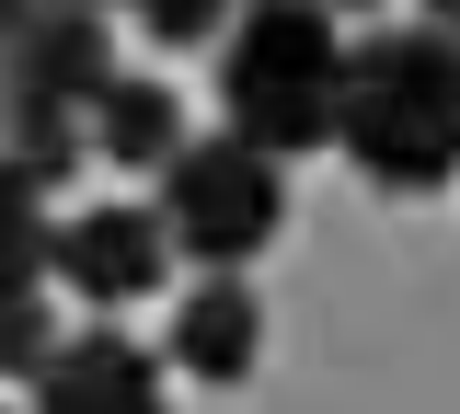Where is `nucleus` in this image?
Returning a JSON list of instances; mask_svg holds the SVG:
<instances>
[{
    "mask_svg": "<svg viewBox=\"0 0 460 414\" xmlns=\"http://www.w3.org/2000/svg\"><path fill=\"white\" fill-rule=\"evenodd\" d=\"M323 12H345V0H323Z\"/></svg>",
    "mask_w": 460,
    "mask_h": 414,
    "instance_id": "14",
    "label": "nucleus"
},
{
    "mask_svg": "<svg viewBox=\"0 0 460 414\" xmlns=\"http://www.w3.org/2000/svg\"><path fill=\"white\" fill-rule=\"evenodd\" d=\"M93 12H104V0H93Z\"/></svg>",
    "mask_w": 460,
    "mask_h": 414,
    "instance_id": "16",
    "label": "nucleus"
},
{
    "mask_svg": "<svg viewBox=\"0 0 460 414\" xmlns=\"http://www.w3.org/2000/svg\"><path fill=\"white\" fill-rule=\"evenodd\" d=\"M426 23H438V35H460V0H426Z\"/></svg>",
    "mask_w": 460,
    "mask_h": 414,
    "instance_id": "12",
    "label": "nucleus"
},
{
    "mask_svg": "<svg viewBox=\"0 0 460 414\" xmlns=\"http://www.w3.org/2000/svg\"><path fill=\"white\" fill-rule=\"evenodd\" d=\"M47 277H69L93 311L150 299V288L172 277V231H162V207H127V196H104V207L58 219V265H47Z\"/></svg>",
    "mask_w": 460,
    "mask_h": 414,
    "instance_id": "5",
    "label": "nucleus"
},
{
    "mask_svg": "<svg viewBox=\"0 0 460 414\" xmlns=\"http://www.w3.org/2000/svg\"><path fill=\"white\" fill-rule=\"evenodd\" d=\"M23 12H35V0H0V35H12V23H23Z\"/></svg>",
    "mask_w": 460,
    "mask_h": 414,
    "instance_id": "13",
    "label": "nucleus"
},
{
    "mask_svg": "<svg viewBox=\"0 0 460 414\" xmlns=\"http://www.w3.org/2000/svg\"><path fill=\"white\" fill-rule=\"evenodd\" d=\"M47 265H58V207H47V184L0 150V288H47Z\"/></svg>",
    "mask_w": 460,
    "mask_h": 414,
    "instance_id": "9",
    "label": "nucleus"
},
{
    "mask_svg": "<svg viewBox=\"0 0 460 414\" xmlns=\"http://www.w3.org/2000/svg\"><path fill=\"white\" fill-rule=\"evenodd\" d=\"M334 92H345V35L323 0H242L219 35V116L253 150H334Z\"/></svg>",
    "mask_w": 460,
    "mask_h": 414,
    "instance_id": "2",
    "label": "nucleus"
},
{
    "mask_svg": "<svg viewBox=\"0 0 460 414\" xmlns=\"http://www.w3.org/2000/svg\"><path fill=\"white\" fill-rule=\"evenodd\" d=\"M0 414H12V403H0ZM23 414H35V403H23Z\"/></svg>",
    "mask_w": 460,
    "mask_h": 414,
    "instance_id": "15",
    "label": "nucleus"
},
{
    "mask_svg": "<svg viewBox=\"0 0 460 414\" xmlns=\"http://www.w3.org/2000/svg\"><path fill=\"white\" fill-rule=\"evenodd\" d=\"M138 12V35L150 47H208V35H230V12L242 0H127Z\"/></svg>",
    "mask_w": 460,
    "mask_h": 414,
    "instance_id": "11",
    "label": "nucleus"
},
{
    "mask_svg": "<svg viewBox=\"0 0 460 414\" xmlns=\"http://www.w3.org/2000/svg\"><path fill=\"white\" fill-rule=\"evenodd\" d=\"M172 368H196L208 392H242L265 368V299L242 288V277H196V288L172 299Z\"/></svg>",
    "mask_w": 460,
    "mask_h": 414,
    "instance_id": "7",
    "label": "nucleus"
},
{
    "mask_svg": "<svg viewBox=\"0 0 460 414\" xmlns=\"http://www.w3.org/2000/svg\"><path fill=\"white\" fill-rule=\"evenodd\" d=\"M35 414H172V392H162V357L138 346V334L93 322V334H58L47 346Z\"/></svg>",
    "mask_w": 460,
    "mask_h": 414,
    "instance_id": "6",
    "label": "nucleus"
},
{
    "mask_svg": "<svg viewBox=\"0 0 460 414\" xmlns=\"http://www.w3.org/2000/svg\"><path fill=\"white\" fill-rule=\"evenodd\" d=\"M58 346V322H47V288H0V380H35Z\"/></svg>",
    "mask_w": 460,
    "mask_h": 414,
    "instance_id": "10",
    "label": "nucleus"
},
{
    "mask_svg": "<svg viewBox=\"0 0 460 414\" xmlns=\"http://www.w3.org/2000/svg\"><path fill=\"white\" fill-rule=\"evenodd\" d=\"M93 150H104L115 173H162L172 150H184V104H172L162 81H138V69H115L104 92H93Z\"/></svg>",
    "mask_w": 460,
    "mask_h": 414,
    "instance_id": "8",
    "label": "nucleus"
},
{
    "mask_svg": "<svg viewBox=\"0 0 460 414\" xmlns=\"http://www.w3.org/2000/svg\"><path fill=\"white\" fill-rule=\"evenodd\" d=\"M115 81V35L93 0H35L0 35V150L35 184H69L93 162V92Z\"/></svg>",
    "mask_w": 460,
    "mask_h": 414,
    "instance_id": "3",
    "label": "nucleus"
},
{
    "mask_svg": "<svg viewBox=\"0 0 460 414\" xmlns=\"http://www.w3.org/2000/svg\"><path fill=\"white\" fill-rule=\"evenodd\" d=\"M334 150L392 196H438L460 173V35L438 23H380L345 47Z\"/></svg>",
    "mask_w": 460,
    "mask_h": 414,
    "instance_id": "1",
    "label": "nucleus"
},
{
    "mask_svg": "<svg viewBox=\"0 0 460 414\" xmlns=\"http://www.w3.org/2000/svg\"><path fill=\"white\" fill-rule=\"evenodd\" d=\"M162 231H172V253H196L208 277L253 265V253L288 231V162H277V150H253L242 127L184 138V150L162 162Z\"/></svg>",
    "mask_w": 460,
    "mask_h": 414,
    "instance_id": "4",
    "label": "nucleus"
}]
</instances>
